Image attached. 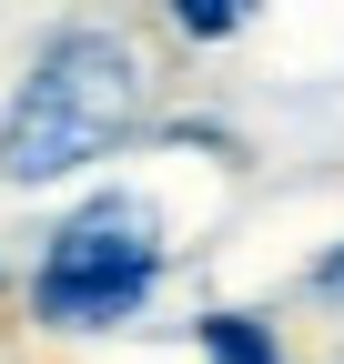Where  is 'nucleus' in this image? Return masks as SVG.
Masks as SVG:
<instances>
[{
    "label": "nucleus",
    "instance_id": "f257e3e1",
    "mask_svg": "<svg viewBox=\"0 0 344 364\" xmlns=\"http://www.w3.org/2000/svg\"><path fill=\"white\" fill-rule=\"evenodd\" d=\"M142 102H152V71L112 21L51 31L11 91V112H0V193H41V182L92 172L102 152H122L142 132Z\"/></svg>",
    "mask_w": 344,
    "mask_h": 364
},
{
    "label": "nucleus",
    "instance_id": "f03ea898",
    "mask_svg": "<svg viewBox=\"0 0 344 364\" xmlns=\"http://www.w3.org/2000/svg\"><path fill=\"white\" fill-rule=\"evenodd\" d=\"M172 273V243H162V213L132 203V193H102L81 203L71 223H51V243L31 263V324L51 334H112L152 304V284Z\"/></svg>",
    "mask_w": 344,
    "mask_h": 364
},
{
    "label": "nucleus",
    "instance_id": "7ed1b4c3",
    "mask_svg": "<svg viewBox=\"0 0 344 364\" xmlns=\"http://www.w3.org/2000/svg\"><path fill=\"white\" fill-rule=\"evenodd\" d=\"M193 344H203V364H284V344H274L264 314H203Z\"/></svg>",
    "mask_w": 344,
    "mask_h": 364
},
{
    "label": "nucleus",
    "instance_id": "20e7f679",
    "mask_svg": "<svg viewBox=\"0 0 344 364\" xmlns=\"http://www.w3.org/2000/svg\"><path fill=\"white\" fill-rule=\"evenodd\" d=\"M172 21H183L193 41H233L243 31V11H223V0H193V11H172Z\"/></svg>",
    "mask_w": 344,
    "mask_h": 364
},
{
    "label": "nucleus",
    "instance_id": "39448f33",
    "mask_svg": "<svg viewBox=\"0 0 344 364\" xmlns=\"http://www.w3.org/2000/svg\"><path fill=\"white\" fill-rule=\"evenodd\" d=\"M304 294H314V304H334V314H344V243H334V253H314V273H304Z\"/></svg>",
    "mask_w": 344,
    "mask_h": 364
}]
</instances>
